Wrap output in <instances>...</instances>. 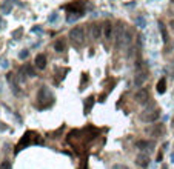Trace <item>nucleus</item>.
<instances>
[{
	"instance_id": "obj_20",
	"label": "nucleus",
	"mask_w": 174,
	"mask_h": 169,
	"mask_svg": "<svg viewBox=\"0 0 174 169\" xmlns=\"http://www.w3.org/2000/svg\"><path fill=\"white\" fill-rule=\"evenodd\" d=\"M82 15H83V12H71V14L68 15V22H69V23L76 22L77 19H80Z\"/></svg>"
},
{
	"instance_id": "obj_9",
	"label": "nucleus",
	"mask_w": 174,
	"mask_h": 169,
	"mask_svg": "<svg viewBox=\"0 0 174 169\" xmlns=\"http://www.w3.org/2000/svg\"><path fill=\"white\" fill-rule=\"evenodd\" d=\"M6 78H8V82H10V85H11V89L14 91V94H17L19 95L20 94V88H19V78H17L14 74H8L6 75Z\"/></svg>"
},
{
	"instance_id": "obj_18",
	"label": "nucleus",
	"mask_w": 174,
	"mask_h": 169,
	"mask_svg": "<svg viewBox=\"0 0 174 169\" xmlns=\"http://www.w3.org/2000/svg\"><path fill=\"white\" fill-rule=\"evenodd\" d=\"M156 89H157L159 94H163L165 91H167V80L165 78H160L157 82V86H156Z\"/></svg>"
},
{
	"instance_id": "obj_1",
	"label": "nucleus",
	"mask_w": 174,
	"mask_h": 169,
	"mask_svg": "<svg viewBox=\"0 0 174 169\" xmlns=\"http://www.w3.org/2000/svg\"><path fill=\"white\" fill-rule=\"evenodd\" d=\"M54 103V95L51 94L48 86H42L39 92H37V103H35V108L37 109H46Z\"/></svg>"
},
{
	"instance_id": "obj_8",
	"label": "nucleus",
	"mask_w": 174,
	"mask_h": 169,
	"mask_svg": "<svg viewBox=\"0 0 174 169\" xmlns=\"http://www.w3.org/2000/svg\"><path fill=\"white\" fill-rule=\"evenodd\" d=\"M136 148L140 149V151H153L154 141H151V140H137L136 141Z\"/></svg>"
},
{
	"instance_id": "obj_24",
	"label": "nucleus",
	"mask_w": 174,
	"mask_h": 169,
	"mask_svg": "<svg viewBox=\"0 0 174 169\" xmlns=\"http://www.w3.org/2000/svg\"><path fill=\"white\" fill-rule=\"evenodd\" d=\"M63 128H65V126H63V124H62V126H60V128H59V129H57L56 132H52V134H51L49 137H51V138H57V137L60 135V132L63 131Z\"/></svg>"
},
{
	"instance_id": "obj_22",
	"label": "nucleus",
	"mask_w": 174,
	"mask_h": 169,
	"mask_svg": "<svg viewBox=\"0 0 174 169\" xmlns=\"http://www.w3.org/2000/svg\"><path fill=\"white\" fill-rule=\"evenodd\" d=\"M136 26H139V28H145V26H146V22H145V19L142 15L136 19Z\"/></svg>"
},
{
	"instance_id": "obj_6",
	"label": "nucleus",
	"mask_w": 174,
	"mask_h": 169,
	"mask_svg": "<svg viewBox=\"0 0 174 169\" xmlns=\"http://www.w3.org/2000/svg\"><path fill=\"white\" fill-rule=\"evenodd\" d=\"M145 132L150 137H159L165 132V126L162 123H156V124H150L148 128H145Z\"/></svg>"
},
{
	"instance_id": "obj_31",
	"label": "nucleus",
	"mask_w": 174,
	"mask_h": 169,
	"mask_svg": "<svg viewBox=\"0 0 174 169\" xmlns=\"http://www.w3.org/2000/svg\"><path fill=\"white\" fill-rule=\"evenodd\" d=\"M162 158H163V155H162V154H159V155H157V162H162Z\"/></svg>"
},
{
	"instance_id": "obj_36",
	"label": "nucleus",
	"mask_w": 174,
	"mask_h": 169,
	"mask_svg": "<svg viewBox=\"0 0 174 169\" xmlns=\"http://www.w3.org/2000/svg\"><path fill=\"white\" fill-rule=\"evenodd\" d=\"M162 169H167V166H163V168H162Z\"/></svg>"
},
{
	"instance_id": "obj_5",
	"label": "nucleus",
	"mask_w": 174,
	"mask_h": 169,
	"mask_svg": "<svg viewBox=\"0 0 174 169\" xmlns=\"http://www.w3.org/2000/svg\"><path fill=\"white\" fill-rule=\"evenodd\" d=\"M160 117V111L159 109H146L140 114V120L143 123H154L157 121Z\"/></svg>"
},
{
	"instance_id": "obj_27",
	"label": "nucleus",
	"mask_w": 174,
	"mask_h": 169,
	"mask_svg": "<svg viewBox=\"0 0 174 169\" xmlns=\"http://www.w3.org/2000/svg\"><path fill=\"white\" fill-rule=\"evenodd\" d=\"M22 32H23V29H22V28H19L17 31H14V32H13V39H19L20 35H22Z\"/></svg>"
},
{
	"instance_id": "obj_3",
	"label": "nucleus",
	"mask_w": 174,
	"mask_h": 169,
	"mask_svg": "<svg viewBox=\"0 0 174 169\" xmlns=\"http://www.w3.org/2000/svg\"><path fill=\"white\" fill-rule=\"evenodd\" d=\"M69 40L74 46H82L85 43V28L83 26H74L69 31Z\"/></svg>"
},
{
	"instance_id": "obj_34",
	"label": "nucleus",
	"mask_w": 174,
	"mask_h": 169,
	"mask_svg": "<svg viewBox=\"0 0 174 169\" xmlns=\"http://www.w3.org/2000/svg\"><path fill=\"white\" fill-rule=\"evenodd\" d=\"M171 74H173V77H174V68L171 69Z\"/></svg>"
},
{
	"instance_id": "obj_10",
	"label": "nucleus",
	"mask_w": 174,
	"mask_h": 169,
	"mask_svg": "<svg viewBox=\"0 0 174 169\" xmlns=\"http://www.w3.org/2000/svg\"><path fill=\"white\" fill-rule=\"evenodd\" d=\"M46 63H48V59H46V56H45V54H37V56H35L34 65L37 66L39 69H45V68H46Z\"/></svg>"
},
{
	"instance_id": "obj_25",
	"label": "nucleus",
	"mask_w": 174,
	"mask_h": 169,
	"mask_svg": "<svg viewBox=\"0 0 174 169\" xmlns=\"http://www.w3.org/2000/svg\"><path fill=\"white\" fill-rule=\"evenodd\" d=\"M0 169H11V162L10 160H5V162L0 165Z\"/></svg>"
},
{
	"instance_id": "obj_37",
	"label": "nucleus",
	"mask_w": 174,
	"mask_h": 169,
	"mask_svg": "<svg viewBox=\"0 0 174 169\" xmlns=\"http://www.w3.org/2000/svg\"><path fill=\"white\" fill-rule=\"evenodd\" d=\"M171 2H173V3H174V0H171Z\"/></svg>"
},
{
	"instance_id": "obj_28",
	"label": "nucleus",
	"mask_w": 174,
	"mask_h": 169,
	"mask_svg": "<svg viewBox=\"0 0 174 169\" xmlns=\"http://www.w3.org/2000/svg\"><path fill=\"white\" fill-rule=\"evenodd\" d=\"M11 8H13V6H11V5H10V3H8V5H6V3H5V5H3V6H2V11H3V12H6V14H8V12H10V11H11Z\"/></svg>"
},
{
	"instance_id": "obj_30",
	"label": "nucleus",
	"mask_w": 174,
	"mask_h": 169,
	"mask_svg": "<svg viewBox=\"0 0 174 169\" xmlns=\"http://www.w3.org/2000/svg\"><path fill=\"white\" fill-rule=\"evenodd\" d=\"M56 19H57V14L54 12V14H52V15L49 17V22H54V20H56Z\"/></svg>"
},
{
	"instance_id": "obj_29",
	"label": "nucleus",
	"mask_w": 174,
	"mask_h": 169,
	"mask_svg": "<svg viewBox=\"0 0 174 169\" xmlns=\"http://www.w3.org/2000/svg\"><path fill=\"white\" fill-rule=\"evenodd\" d=\"M113 169H130V168L125 166V165H114V166H113Z\"/></svg>"
},
{
	"instance_id": "obj_21",
	"label": "nucleus",
	"mask_w": 174,
	"mask_h": 169,
	"mask_svg": "<svg viewBox=\"0 0 174 169\" xmlns=\"http://www.w3.org/2000/svg\"><path fill=\"white\" fill-rule=\"evenodd\" d=\"M23 68H25L26 75H28V77H35V71H34V68H32L31 65H25Z\"/></svg>"
},
{
	"instance_id": "obj_38",
	"label": "nucleus",
	"mask_w": 174,
	"mask_h": 169,
	"mask_svg": "<svg viewBox=\"0 0 174 169\" xmlns=\"http://www.w3.org/2000/svg\"><path fill=\"white\" fill-rule=\"evenodd\" d=\"M0 91H2V88H0Z\"/></svg>"
},
{
	"instance_id": "obj_11",
	"label": "nucleus",
	"mask_w": 174,
	"mask_h": 169,
	"mask_svg": "<svg viewBox=\"0 0 174 169\" xmlns=\"http://www.w3.org/2000/svg\"><path fill=\"white\" fill-rule=\"evenodd\" d=\"M146 80H148V72H146V71H140V72L134 77V85L136 86H142Z\"/></svg>"
},
{
	"instance_id": "obj_12",
	"label": "nucleus",
	"mask_w": 174,
	"mask_h": 169,
	"mask_svg": "<svg viewBox=\"0 0 174 169\" xmlns=\"http://www.w3.org/2000/svg\"><path fill=\"white\" fill-rule=\"evenodd\" d=\"M136 165L140 166V168H148V165H150V157L145 155V154L137 155L136 157Z\"/></svg>"
},
{
	"instance_id": "obj_7",
	"label": "nucleus",
	"mask_w": 174,
	"mask_h": 169,
	"mask_svg": "<svg viewBox=\"0 0 174 169\" xmlns=\"http://www.w3.org/2000/svg\"><path fill=\"white\" fill-rule=\"evenodd\" d=\"M134 100L139 103V105H145V103H148V100H150V91L148 89H139L136 92V95H134Z\"/></svg>"
},
{
	"instance_id": "obj_2",
	"label": "nucleus",
	"mask_w": 174,
	"mask_h": 169,
	"mask_svg": "<svg viewBox=\"0 0 174 169\" xmlns=\"http://www.w3.org/2000/svg\"><path fill=\"white\" fill-rule=\"evenodd\" d=\"M31 143H39V145L43 143V140H42L37 134H35L34 131H28V132H25V134H23V137L20 138V141H19V143H17V146H15V154H19L23 148L29 146Z\"/></svg>"
},
{
	"instance_id": "obj_35",
	"label": "nucleus",
	"mask_w": 174,
	"mask_h": 169,
	"mask_svg": "<svg viewBox=\"0 0 174 169\" xmlns=\"http://www.w3.org/2000/svg\"><path fill=\"white\" fill-rule=\"evenodd\" d=\"M171 160H174V154H173V155H171Z\"/></svg>"
},
{
	"instance_id": "obj_23",
	"label": "nucleus",
	"mask_w": 174,
	"mask_h": 169,
	"mask_svg": "<svg viewBox=\"0 0 174 169\" xmlns=\"http://www.w3.org/2000/svg\"><path fill=\"white\" fill-rule=\"evenodd\" d=\"M17 78H19V82H25V80H26V71H25V68L19 69V77H17Z\"/></svg>"
},
{
	"instance_id": "obj_13",
	"label": "nucleus",
	"mask_w": 174,
	"mask_h": 169,
	"mask_svg": "<svg viewBox=\"0 0 174 169\" xmlns=\"http://www.w3.org/2000/svg\"><path fill=\"white\" fill-rule=\"evenodd\" d=\"M102 29H103V26H100L97 23L91 25V37H93V40H99V37L102 35Z\"/></svg>"
},
{
	"instance_id": "obj_16",
	"label": "nucleus",
	"mask_w": 174,
	"mask_h": 169,
	"mask_svg": "<svg viewBox=\"0 0 174 169\" xmlns=\"http://www.w3.org/2000/svg\"><path fill=\"white\" fill-rule=\"evenodd\" d=\"M103 29H105V39L111 40L113 35H114V29H113L111 23H105V25H103Z\"/></svg>"
},
{
	"instance_id": "obj_32",
	"label": "nucleus",
	"mask_w": 174,
	"mask_h": 169,
	"mask_svg": "<svg viewBox=\"0 0 174 169\" xmlns=\"http://www.w3.org/2000/svg\"><path fill=\"white\" fill-rule=\"evenodd\" d=\"M170 26H171V28L174 29V20H171V22H170Z\"/></svg>"
},
{
	"instance_id": "obj_15",
	"label": "nucleus",
	"mask_w": 174,
	"mask_h": 169,
	"mask_svg": "<svg viewBox=\"0 0 174 169\" xmlns=\"http://www.w3.org/2000/svg\"><path fill=\"white\" fill-rule=\"evenodd\" d=\"M94 102H96V99H94L93 95L88 97V99L85 100V106H83L85 114H89V112H91V109H93V106H94Z\"/></svg>"
},
{
	"instance_id": "obj_19",
	"label": "nucleus",
	"mask_w": 174,
	"mask_h": 169,
	"mask_svg": "<svg viewBox=\"0 0 174 169\" xmlns=\"http://www.w3.org/2000/svg\"><path fill=\"white\" fill-rule=\"evenodd\" d=\"M159 31H160V34H162V40L167 43V42H168V31H167V28H165V25H163L162 22H159Z\"/></svg>"
},
{
	"instance_id": "obj_26",
	"label": "nucleus",
	"mask_w": 174,
	"mask_h": 169,
	"mask_svg": "<svg viewBox=\"0 0 174 169\" xmlns=\"http://www.w3.org/2000/svg\"><path fill=\"white\" fill-rule=\"evenodd\" d=\"M28 56H29V52L26 51V49H23L20 54H19V59H20V60H25V59H28Z\"/></svg>"
},
{
	"instance_id": "obj_17",
	"label": "nucleus",
	"mask_w": 174,
	"mask_h": 169,
	"mask_svg": "<svg viewBox=\"0 0 174 169\" xmlns=\"http://www.w3.org/2000/svg\"><path fill=\"white\" fill-rule=\"evenodd\" d=\"M65 39H59V40H56V43H54V51L56 52H63L65 51Z\"/></svg>"
},
{
	"instance_id": "obj_14",
	"label": "nucleus",
	"mask_w": 174,
	"mask_h": 169,
	"mask_svg": "<svg viewBox=\"0 0 174 169\" xmlns=\"http://www.w3.org/2000/svg\"><path fill=\"white\" fill-rule=\"evenodd\" d=\"M65 10H68L71 12H83V3L82 2H74L71 5H66Z\"/></svg>"
},
{
	"instance_id": "obj_4",
	"label": "nucleus",
	"mask_w": 174,
	"mask_h": 169,
	"mask_svg": "<svg viewBox=\"0 0 174 169\" xmlns=\"http://www.w3.org/2000/svg\"><path fill=\"white\" fill-rule=\"evenodd\" d=\"M125 25L122 22H119L117 26H116V29H114V35H113V39H114V46L116 49H120V46L123 45V37H125Z\"/></svg>"
},
{
	"instance_id": "obj_33",
	"label": "nucleus",
	"mask_w": 174,
	"mask_h": 169,
	"mask_svg": "<svg viewBox=\"0 0 174 169\" xmlns=\"http://www.w3.org/2000/svg\"><path fill=\"white\" fill-rule=\"evenodd\" d=\"M2 25H3V22H2V19H0V28H2Z\"/></svg>"
}]
</instances>
